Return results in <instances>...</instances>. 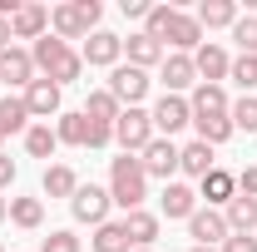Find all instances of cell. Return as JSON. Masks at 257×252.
Instances as JSON below:
<instances>
[{
    "label": "cell",
    "mask_w": 257,
    "mask_h": 252,
    "mask_svg": "<svg viewBox=\"0 0 257 252\" xmlns=\"http://www.w3.org/2000/svg\"><path fill=\"white\" fill-rule=\"evenodd\" d=\"M144 35H154L163 50L173 45V55H193V50L203 45V25H198V15H183V10H173V5H149V15H144Z\"/></svg>",
    "instance_id": "obj_1"
},
{
    "label": "cell",
    "mask_w": 257,
    "mask_h": 252,
    "mask_svg": "<svg viewBox=\"0 0 257 252\" xmlns=\"http://www.w3.org/2000/svg\"><path fill=\"white\" fill-rule=\"evenodd\" d=\"M30 60H35V74L40 79H55V84H69V79H79L84 74V60H79V50H69L64 40L55 35H45V40H35L30 45Z\"/></svg>",
    "instance_id": "obj_2"
},
{
    "label": "cell",
    "mask_w": 257,
    "mask_h": 252,
    "mask_svg": "<svg viewBox=\"0 0 257 252\" xmlns=\"http://www.w3.org/2000/svg\"><path fill=\"white\" fill-rule=\"evenodd\" d=\"M109 198H114V208H124V213L144 208V198H149V173H144V163L134 154L109 163Z\"/></svg>",
    "instance_id": "obj_3"
},
{
    "label": "cell",
    "mask_w": 257,
    "mask_h": 252,
    "mask_svg": "<svg viewBox=\"0 0 257 252\" xmlns=\"http://www.w3.org/2000/svg\"><path fill=\"white\" fill-rule=\"evenodd\" d=\"M99 15H104V5L99 0H69V5H55L50 10V35L55 40H89L99 30Z\"/></svg>",
    "instance_id": "obj_4"
},
{
    "label": "cell",
    "mask_w": 257,
    "mask_h": 252,
    "mask_svg": "<svg viewBox=\"0 0 257 252\" xmlns=\"http://www.w3.org/2000/svg\"><path fill=\"white\" fill-rule=\"evenodd\" d=\"M154 139H159V129H154V114H149V109H124V114L114 119V144H119L124 154L139 158Z\"/></svg>",
    "instance_id": "obj_5"
},
{
    "label": "cell",
    "mask_w": 257,
    "mask_h": 252,
    "mask_svg": "<svg viewBox=\"0 0 257 252\" xmlns=\"http://www.w3.org/2000/svg\"><path fill=\"white\" fill-rule=\"evenodd\" d=\"M149 84H154V79H149V69H134V64H114V69H109V84H104V89L119 99L124 109H144V99H149Z\"/></svg>",
    "instance_id": "obj_6"
},
{
    "label": "cell",
    "mask_w": 257,
    "mask_h": 252,
    "mask_svg": "<svg viewBox=\"0 0 257 252\" xmlns=\"http://www.w3.org/2000/svg\"><path fill=\"white\" fill-rule=\"evenodd\" d=\"M109 208H114V198H109V188H99V183H79V193L69 198L74 222H89V227L109 222Z\"/></svg>",
    "instance_id": "obj_7"
},
{
    "label": "cell",
    "mask_w": 257,
    "mask_h": 252,
    "mask_svg": "<svg viewBox=\"0 0 257 252\" xmlns=\"http://www.w3.org/2000/svg\"><path fill=\"white\" fill-rule=\"evenodd\" d=\"M149 114H154V129H159V139H173L178 129H188V124H193V104H188L183 94H163L159 104L149 109Z\"/></svg>",
    "instance_id": "obj_8"
},
{
    "label": "cell",
    "mask_w": 257,
    "mask_h": 252,
    "mask_svg": "<svg viewBox=\"0 0 257 252\" xmlns=\"http://www.w3.org/2000/svg\"><path fill=\"white\" fill-rule=\"evenodd\" d=\"M35 79H40V74H35V60H30V50L10 45V50L0 55V84H10V89H20V94H25V89H30Z\"/></svg>",
    "instance_id": "obj_9"
},
{
    "label": "cell",
    "mask_w": 257,
    "mask_h": 252,
    "mask_svg": "<svg viewBox=\"0 0 257 252\" xmlns=\"http://www.w3.org/2000/svg\"><path fill=\"white\" fill-rule=\"evenodd\" d=\"M193 69H198V84H223L232 60H227L223 45H213V40H203L198 50H193Z\"/></svg>",
    "instance_id": "obj_10"
},
{
    "label": "cell",
    "mask_w": 257,
    "mask_h": 252,
    "mask_svg": "<svg viewBox=\"0 0 257 252\" xmlns=\"http://www.w3.org/2000/svg\"><path fill=\"white\" fill-rule=\"evenodd\" d=\"M139 163H144V173H149V178L173 183V173H178V144H173V139H154V144L139 154Z\"/></svg>",
    "instance_id": "obj_11"
},
{
    "label": "cell",
    "mask_w": 257,
    "mask_h": 252,
    "mask_svg": "<svg viewBox=\"0 0 257 252\" xmlns=\"http://www.w3.org/2000/svg\"><path fill=\"white\" fill-rule=\"evenodd\" d=\"M188 237H198V247H223L232 232H227V218L218 208H198L188 218Z\"/></svg>",
    "instance_id": "obj_12"
},
{
    "label": "cell",
    "mask_w": 257,
    "mask_h": 252,
    "mask_svg": "<svg viewBox=\"0 0 257 252\" xmlns=\"http://www.w3.org/2000/svg\"><path fill=\"white\" fill-rule=\"evenodd\" d=\"M79 60L94 64V69H114V64L124 60V40H119V35H109V30H94L89 40H84Z\"/></svg>",
    "instance_id": "obj_13"
},
{
    "label": "cell",
    "mask_w": 257,
    "mask_h": 252,
    "mask_svg": "<svg viewBox=\"0 0 257 252\" xmlns=\"http://www.w3.org/2000/svg\"><path fill=\"white\" fill-rule=\"evenodd\" d=\"M159 79H163V94H183V89H198V69H193V55H163Z\"/></svg>",
    "instance_id": "obj_14"
},
{
    "label": "cell",
    "mask_w": 257,
    "mask_h": 252,
    "mask_svg": "<svg viewBox=\"0 0 257 252\" xmlns=\"http://www.w3.org/2000/svg\"><path fill=\"white\" fill-rule=\"evenodd\" d=\"M10 35H15V40H45V35H50V5L25 0V5L15 10V20H10Z\"/></svg>",
    "instance_id": "obj_15"
},
{
    "label": "cell",
    "mask_w": 257,
    "mask_h": 252,
    "mask_svg": "<svg viewBox=\"0 0 257 252\" xmlns=\"http://www.w3.org/2000/svg\"><path fill=\"white\" fill-rule=\"evenodd\" d=\"M60 84H55V79H35L30 89H25V109H30V119H50V114H60Z\"/></svg>",
    "instance_id": "obj_16"
},
{
    "label": "cell",
    "mask_w": 257,
    "mask_h": 252,
    "mask_svg": "<svg viewBox=\"0 0 257 252\" xmlns=\"http://www.w3.org/2000/svg\"><path fill=\"white\" fill-rule=\"evenodd\" d=\"M198 193L208 198V208H218V213H223L227 203L237 198V173H227V168H213L208 178H198Z\"/></svg>",
    "instance_id": "obj_17"
},
{
    "label": "cell",
    "mask_w": 257,
    "mask_h": 252,
    "mask_svg": "<svg viewBox=\"0 0 257 252\" xmlns=\"http://www.w3.org/2000/svg\"><path fill=\"white\" fill-rule=\"evenodd\" d=\"M159 213L163 218H193L198 213V193L188 188V183H163V198H159Z\"/></svg>",
    "instance_id": "obj_18"
},
{
    "label": "cell",
    "mask_w": 257,
    "mask_h": 252,
    "mask_svg": "<svg viewBox=\"0 0 257 252\" xmlns=\"http://www.w3.org/2000/svg\"><path fill=\"white\" fill-rule=\"evenodd\" d=\"M124 55H128V64H134V69H154V64H163V55H168V50H163L159 40H154V35H128L124 40Z\"/></svg>",
    "instance_id": "obj_19"
},
{
    "label": "cell",
    "mask_w": 257,
    "mask_h": 252,
    "mask_svg": "<svg viewBox=\"0 0 257 252\" xmlns=\"http://www.w3.org/2000/svg\"><path fill=\"white\" fill-rule=\"evenodd\" d=\"M218 163H213V149L203 144V139H193V144H183L178 149V173H188V178H208Z\"/></svg>",
    "instance_id": "obj_20"
},
{
    "label": "cell",
    "mask_w": 257,
    "mask_h": 252,
    "mask_svg": "<svg viewBox=\"0 0 257 252\" xmlns=\"http://www.w3.org/2000/svg\"><path fill=\"white\" fill-rule=\"evenodd\" d=\"M124 227H128V242L134 247H154L159 242V213H149V208L124 213Z\"/></svg>",
    "instance_id": "obj_21"
},
{
    "label": "cell",
    "mask_w": 257,
    "mask_h": 252,
    "mask_svg": "<svg viewBox=\"0 0 257 252\" xmlns=\"http://www.w3.org/2000/svg\"><path fill=\"white\" fill-rule=\"evenodd\" d=\"M40 188H45V198H74L79 193V173L69 163H50L45 178H40Z\"/></svg>",
    "instance_id": "obj_22"
},
{
    "label": "cell",
    "mask_w": 257,
    "mask_h": 252,
    "mask_svg": "<svg viewBox=\"0 0 257 252\" xmlns=\"http://www.w3.org/2000/svg\"><path fill=\"white\" fill-rule=\"evenodd\" d=\"M198 25L203 30H232L237 25V0H203L198 5Z\"/></svg>",
    "instance_id": "obj_23"
},
{
    "label": "cell",
    "mask_w": 257,
    "mask_h": 252,
    "mask_svg": "<svg viewBox=\"0 0 257 252\" xmlns=\"http://www.w3.org/2000/svg\"><path fill=\"white\" fill-rule=\"evenodd\" d=\"M193 129H198V139H203L208 149H218V144H227V139L237 134L227 114H193Z\"/></svg>",
    "instance_id": "obj_24"
},
{
    "label": "cell",
    "mask_w": 257,
    "mask_h": 252,
    "mask_svg": "<svg viewBox=\"0 0 257 252\" xmlns=\"http://www.w3.org/2000/svg\"><path fill=\"white\" fill-rule=\"evenodd\" d=\"M55 139L69 144V149H84L89 144V119H84V109H60V124H55Z\"/></svg>",
    "instance_id": "obj_25"
},
{
    "label": "cell",
    "mask_w": 257,
    "mask_h": 252,
    "mask_svg": "<svg viewBox=\"0 0 257 252\" xmlns=\"http://www.w3.org/2000/svg\"><path fill=\"white\" fill-rule=\"evenodd\" d=\"M89 242H94V252H134V242H128V227H124V218H119V222H114V218H109V222H99Z\"/></svg>",
    "instance_id": "obj_26"
},
{
    "label": "cell",
    "mask_w": 257,
    "mask_h": 252,
    "mask_svg": "<svg viewBox=\"0 0 257 252\" xmlns=\"http://www.w3.org/2000/svg\"><path fill=\"white\" fill-rule=\"evenodd\" d=\"M223 218H227V232H257V198H232L223 208Z\"/></svg>",
    "instance_id": "obj_27"
},
{
    "label": "cell",
    "mask_w": 257,
    "mask_h": 252,
    "mask_svg": "<svg viewBox=\"0 0 257 252\" xmlns=\"http://www.w3.org/2000/svg\"><path fill=\"white\" fill-rule=\"evenodd\" d=\"M188 104H193V114H227V109H232L227 94H223V84H198Z\"/></svg>",
    "instance_id": "obj_28"
},
{
    "label": "cell",
    "mask_w": 257,
    "mask_h": 252,
    "mask_svg": "<svg viewBox=\"0 0 257 252\" xmlns=\"http://www.w3.org/2000/svg\"><path fill=\"white\" fill-rule=\"evenodd\" d=\"M119 114H124V104L109 94V89H94V94H89V104H84V119H94V124H114Z\"/></svg>",
    "instance_id": "obj_29"
},
{
    "label": "cell",
    "mask_w": 257,
    "mask_h": 252,
    "mask_svg": "<svg viewBox=\"0 0 257 252\" xmlns=\"http://www.w3.org/2000/svg\"><path fill=\"white\" fill-rule=\"evenodd\" d=\"M10 222L25 227V232H35V227L45 222V203H40V198H10Z\"/></svg>",
    "instance_id": "obj_30"
},
{
    "label": "cell",
    "mask_w": 257,
    "mask_h": 252,
    "mask_svg": "<svg viewBox=\"0 0 257 252\" xmlns=\"http://www.w3.org/2000/svg\"><path fill=\"white\" fill-rule=\"evenodd\" d=\"M0 129H5V134H25V129H30V109H25L20 94L0 99Z\"/></svg>",
    "instance_id": "obj_31"
},
{
    "label": "cell",
    "mask_w": 257,
    "mask_h": 252,
    "mask_svg": "<svg viewBox=\"0 0 257 252\" xmlns=\"http://www.w3.org/2000/svg\"><path fill=\"white\" fill-rule=\"evenodd\" d=\"M55 149H60V139H55L50 124H30V129H25V154H30V158H50Z\"/></svg>",
    "instance_id": "obj_32"
},
{
    "label": "cell",
    "mask_w": 257,
    "mask_h": 252,
    "mask_svg": "<svg viewBox=\"0 0 257 252\" xmlns=\"http://www.w3.org/2000/svg\"><path fill=\"white\" fill-rule=\"evenodd\" d=\"M227 79L242 84V94H252V89H257V55H237L232 69H227Z\"/></svg>",
    "instance_id": "obj_33"
},
{
    "label": "cell",
    "mask_w": 257,
    "mask_h": 252,
    "mask_svg": "<svg viewBox=\"0 0 257 252\" xmlns=\"http://www.w3.org/2000/svg\"><path fill=\"white\" fill-rule=\"evenodd\" d=\"M227 119H232V129H242V134H257V99L242 94L232 109H227Z\"/></svg>",
    "instance_id": "obj_34"
},
{
    "label": "cell",
    "mask_w": 257,
    "mask_h": 252,
    "mask_svg": "<svg viewBox=\"0 0 257 252\" xmlns=\"http://www.w3.org/2000/svg\"><path fill=\"white\" fill-rule=\"evenodd\" d=\"M232 40H237V50H242V55H257V15H237Z\"/></svg>",
    "instance_id": "obj_35"
},
{
    "label": "cell",
    "mask_w": 257,
    "mask_h": 252,
    "mask_svg": "<svg viewBox=\"0 0 257 252\" xmlns=\"http://www.w3.org/2000/svg\"><path fill=\"white\" fill-rule=\"evenodd\" d=\"M40 252H79V237H74L69 227H55V232L40 242Z\"/></svg>",
    "instance_id": "obj_36"
},
{
    "label": "cell",
    "mask_w": 257,
    "mask_h": 252,
    "mask_svg": "<svg viewBox=\"0 0 257 252\" xmlns=\"http://www.w3.org/2000/svg\"><path fill=\"white\" fill-rule=\"evenodd\" d=\"M218 252H257V232H232Z\"/></svg>",
    "instance_id": "obj_37"
},
{
    "label": "cell",
    "mask_w": 257,
    "mask_h": 252,
    "mask_svg": "<svg viewBox=\"0 0 257 252\" xmlns=\"http://www.w3.org/2000/svg\"><path fill=\"white\" fill-rule=\"evenodd\" d=\"M237 193H242V198H257V163L237 173Z\"/></svg>",
    "instance_id": "obj_38"
},
{
    "label": "cell",
    "mask_w": 257,
    "mask_h": 252,
    "mask_svg": "<svg viewBox=\"0 0 257 252\" xmlns=\"http://www.w3.org/2000/svg\"><path fill=\"white\" fill-rule=\"evenodd\" d=\"M10 183H15V158H10V154H0V193L10 188Z\"/></svg>",
    "instance_id": "obj_39"
},
{
    "label": "cell",
    "mask_w": 257,
    "mask_h": 252,
    "mask_svg": "<svg viewBox=\"0 0 257 252\" xmlns=\"http://www.w3.org/2000/svg\"><path fill=\"white\" fill-rule=\"evenodd\" d=\"M124 15H134V20H144V15H149V5H144V0H124Z\"/></svg>",
    "instance_id": "obj_40"
},
{
    "label": "cell",
    "mask_w": 257,
    "mask_h": 252,
    "mask_svg": "<svg viewBox=\"0 0 257 252\" xmlns=\"http://www.w3.org/2000/svg\"><path fill=\"white\" fill-rule=\"evenodd\" d=\"M10 40H15V35H10V20H0V55L10 50Z\"/></svg>",
    "instance_id": "obj_41"
},
{
    "label": "cell",
    "mask_w": 257,
    "mask_h": 252,
    "mask_svg": "<svg viewBox=\"0 0 257 252\" xmlns=\"http://www.w3.org/2000/svg\"><path fill=\"white\" fill-rule=\"evenodd\" d=\"M0 222H10V198L0 193Z\"/></svg>",
    "instance_id": "obj_42"
},
{
    "label": "cell",
    "mask_w": 257,
    "mask_h": 252,
    "mask_svg": "<svg viewBox=\"0 0 257 252\" xmlns=\"http://www.w3.org/2000/svg\"><path fill=\"white\" fill-rule=\"evenodd\" d=\"M188 252H218V247H198V242H193V247H188Z\"/></svg>",
    "instance_id": "obj_43"
},
{
    "label": "cell",
    "mask_w": 257,
    "mask_h": 252,
    "mask_svg": "<svg viewBox=\"0 0 257 252\" xmlns=\"http://www.w3.org/2000/svg\"><path fill=\"white\" fill-rule=\"evenodd\" d=\"M134 252H154V247H134Z\"/></svg>",
    "instance_id": "obj_44"
},
{
    "label": "cell",
    "mask_w": 257,
    "mask_h": 252,
    "mask_svg": "<svg viewBox=\"0 0 257 252\" xmlns=\"http://www.w3.org/2000/svg\"><path fill=\"white\" fill-rule=\"evenodd\" d=\"M0 144H5V129H0Z\"/></svg>",
    "instance_id": "obj_45"
},
{
    "label": "cell",
    "mask_w": 257,
    "mask_h": 252,
    "mask_svg": "<svg viewBox=\"0 0 257 252\" xmlns=\"http://www.w3.org/2000/svg\"><path fill=\"white\" fill-rule=\"evenodd\" d=\"M0 252H5V247H0Z\"/></svg>",
    "instance_id": "obj_46"
}]
</instances>
